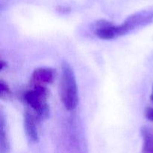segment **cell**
Instances as JSON below:
<instances>
[{"instance_id": "obj_4", "label": "cell", "mask_w": 153, "mask_h": 153, "mask_svg": "<svg viewBox=\"0 0 153 153\" xmlns=\"http://www.w3.org/2000/svg\"><path fill=\"white\" fill-rule=\"evenodd\" d=\"M56 73L50 67H39L35 69L31 75V82L33 85H45L52 84L55 80Z\"/></svg>"}, {"instance_id": "obj_3", "label": "cell", "mask_w": 153, "mask_h": 153, "mask_svg": "<svg viewBox=\"0 0 153 153\" xmlns=\"http://www.w3.org/2000/svg\"><path fill=\"white\" fill-rule=\"evenodd\" d=\"M49 92L45 85H33L32 89L24 94L25 102L31 108L40 119L46 118L49 113V106L47 102Z\"/></svg>"}, {"instance_id": "obj_6", "label": "cell", "mask_w": 153, "mask_h": 153, "mask_svg": "<svg viewBox=\"0 0 153 153\" xmlns=\"http://www.w3.org/2000/svg\"><path fill=\"white\" fill-rule=\"evenodd\" d=\"M143 139L142 153H153V128L143 126L140 128Z\"/></svg>"}, {"instance_id": "obj_10", "label": "cell", "mask_w": 153, "mask_h": 153, "mask_svg": "<svg viewBox=\"0 0 153 153\" xmlns=\"http://www.w3.org/2000/svg\"><path fill=\"white\" fill-rule=\"evenodd\" d=\"M59 12H61V13H67V12L70 11V9H67V7H59Z\"/></svg>"}, {"instance_id": "obj_7", "label": "cell", "mask_w": 153, "mask_h": 153, "mask_svg": "<svg viewBox=\"0 0 153 153\" xmlns=\"http://www.w3.org/2000/svg\"><path fill=\"white\" fill-rule=\"evenodd\" d=\"M10 150V143L7 137L6 125L2 114L0 115V153H7Z\"/></svg>"}, {"instance_id": "obj_8", "label": "cell", "mask_w": 153, "mask_h": 153, "mask_svg": "<svg viewBox=\"0 0 153 153\" xmlns=\"http://www.w3.org/2000/svg\"><path fill=\"white\" fill-rule=\"evenodd\" d=\"M11 97V91L7 84L2 80L0 81V97L2 100H8Z\"/></svg>"}, {"instance_id": "obj_1", "label": "cell", "mask_w": 153, "mask_h": 153, "mask_svg": "<svg viewBox=\"0 0 153 153\" xmlns=\"http://www.w3.org/2000/svg\"><path fill=\"white\" fill-rule=\"evenodd\" d=\"M60 97L67 110H74L79 105V90L76 75L73 67L65 61L61 64Z\"/></svg>"}, {"instance_id": "obj_11", "label": "cell", "mask_w": 153, "mask_h": 153, "mask_svg": "<svg viewBox=\"0 0 153 153\" xmlns=\"http://www.w3.org/2000/svg\"><path fill=\"white\" fill-rule=\"evenodd\" d=\"M151 100H152V101L153 102V88H152V96H151Z\"/></svg>"}, {"instance_id": "obj_5", "label": "cell", "mask_w": 153, "mask_h": 153, "mask_svg": "<svg viewBox=\"0 0 153 153\" xmlns=\"http://www.w3.org/2000/svg\"><path fill=\"white\" fill-rule=\"evenodd\" d=\"M24 129L25 135L30 143H35L38 141V132H37V122L35 117L28 111H26L24 114Z\"/></svg>"}, {"instance_id": "obj_9", "label": "cell", "mask_w": 153, "mask_h": 153, "mask_svg": "<svg viewBox=\"0 0 153 153\" xmlns=\"http://www.w3.org/2000/svg\"><path fill=\"white\" fill-rule=\"evenodd\" d=\"M145 115L146 117L149 120L153 122V108H147L145 111Z\"/></svg>"}, {"instance_id": "obj_2", "label": "cell", "mask_w": 153, "mask_h": 153, "mask_svg": "<svg viewBox=\"0 0 153 153\" xmlns=\"http://www.w3.org/2000/svg\"><path fill=\"white\" fill-rule=\"evenodd\" d=\"M153 22V7L140 10L128 16L120 25H113L110 28L111 40L126 35Z\"/></svg>"}]
</instances>
